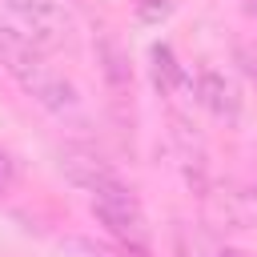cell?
I'll list each match as a JSON object with an SVG mask.
<instances>
[{
  "label": "cell",
  "instance_id": "1",
  "mask_svg": "<svg viewBox=\"0 0 257 257\" xmlns=\"http://www.w3.org/2000/svg\"><path fill=\"white\" fill-rule=\"evenodd\" d=\"M0 64L8 68V76L36 100L44 104L48 112L64 116L76 108V88L72 80H64L40 52V44L24 32V28H12V24H0Z\"/></svg>",
  "mask_w": 257,
  "mask_h": 257
},
{
  "label": "cell",
  "instance_id": "2",
  "mask_svg": "<svg viewBox=\"0 0 257 257\" xmlns=\"http://www.w3.org/2000/svg\"><path fill=\"white\" fill-rule=\"evenodd\" d=\"M92 217L116 237L124 241L133 253H145L149 249V225H145V213L137 205V197L128 193V185L116 177L100 189H92Z\"/></svg>",
  "mask_w": 257,
  "mask_h": 257
},
{
  "label": "cell",
  "instance_id": "3",
  "mask_svg": "<svg viewBox=\"0 0 257 257\" xmlns=\"http://www.w3.org/2000/svg\"><path fill=\"white\" fill-rule=\"evenodd\" d=\"M12 8V16L24 24V32L40 44V48H56L68 36V16L56 0H4Z\"/></svg>",
  "mask_w": 257,
  "mask_h": 257
},
{
  "label": "cell",
  "instance_id": "4",
  "mask_svg": "<svg viewBox=\"0 0 257 257\" xmlns=\"http://www.w3.org/2000/svg\"><path fill=\"white\" fill-rule=\"evenodd\" d=\"M60 169H64V177L72 185H80L88 193L100 189V185H108V181H116V173L104 165V157L92 153V149H84V145H64L60 149Z\"/></svg>",
  "mask_w": 257,
  "mask_h": 257
},
{
  "label": "cell",
  "instance_id": "5",
  "mask_svg": "<svg viewBox=\"0 0 257 257\" xmlns=\"http://www.w3.org/2000/svg\"><path fill=\"white\" fill-rule=\"evenodd\" d=\"M197 100H201L213 116H221V120H233L237 108H241L233 84H229L221 72H201V76H197Z\"/></svg>",
  "mask_w": 257,
  "mask_h": 257
},
{
  "label": "cell",
  "instance_id": "6",
  "mask_svg": "<svg viewBox=\"0 0 257 257\" xmlns=\"http://www.w3.org/2000/svg\"><path fill=\"white\" fill-rule=\"evenodd\" d=\"M149 60H153V84H157L161 92L185 88V68L177 64V56H173L169 44H153V48H149Z\"/></svg>",
  "mask_w": 257,
  "mask_h": 257
},
{
  "label": "cell",
  "instance_id": "7",
  "mask_svg": "<svg viewBox=\"0 0 257 257\" xmlns=\"http://www.w3.org/2000/svg\"><path fill=\"white\" fill-rule=\"evenodd\" d=\"M100 56H104V76H108L112 84H124V80H128V64H124V56H120V48H116L112 36L100 40Z\"/></svg>",
  "mask_w": 257,
  "mask_h": 257
},
{
  "label": "cell",
  "instance_id": "8",
  "mask_svg": "<svg viewBox=\"0 0 257 257\" xmlns=\"http://www.w3.org/2000/svg\"><path fill=\"white\" fill-rule=\"evenodd\" d=\"M60 253H64V257H116L112 249H104V245H96V241H88V237H68V241L60 245Z\"/></svg>",
  "mask_w": 257,
  "mask_h": 257
},
{
  "label": "cell",
  "instance_id": "9",
  "mask_svg": "<svg viewBox=\"0 0 257 257\" xmlns=\"http://www.w3.org/2000/svg\"><path fill=\"white\" fill-rule=\"evenodd\" d=\"M169 12H173V0H137V16H141L145 24L169 20Z\"/></svg>",
  "mask_w": 257,
  "mask_h": 257
},
{
  "label": "cell",
  "instance_id": "10",
  "mask_svg": "<svg viewBox=\"0 0 257 257\" xmlns=\"http://www.w3.org/2000/svg\"><path fill=\"white\" fill-rule=\"evenodd\" d=\"M12 185H16V161L0 149V193H8Z\"/></svg>",
  "mask_w": 257,
  "mask_h": 257
},
{
  "label": "cell",
  "instance_id": "11",
  "mask_svg": "<svg viewBox=\"0 0 257 257\" xmlns=\"http://www.w3.org/2000/svg\"><path fill=\"white\" fill-rule=\"evenodd\" d=\"M245 8H249V16L257 20V0H245Z\"/></svg>",
  "mask_w": 257,
  "mask_h": 257
}]
</instances>
